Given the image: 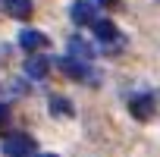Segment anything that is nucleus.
<instances>
[{
  "label": "nucleus",
  "mask_w": 160,
  "mask_h": 157,
  "mask_svg": "<svg viewBox=\"0 0 160 157\" xmlns=\"http://www.w3.org/2000/svg\"><path fill=\"white\" fill-rule=\"evenodd\" d=\"M69 16H72V22H75V25H94L98 10H94V3H91V0H72Z\"/></svg>",
  "instance_id": "2"
},
{
  "label": "nucleus",
  "mask_w": 160,
  "mask_h": 157,
  "mask_svg": "<svg viewBox=\"0 0 160 157\" xmlns=\"http://www.w3.org/2000/svg\"><path fill=\"white\" fill-rule=\"evenodd\" d=\"M129 110L135 113V119H151V113H154V101H151L148 94H141V98H132Z\"/></svg>",
  "instance_id": "6"
},
{
  "label": "nucleus",
  "mask_w": 160,
  "mask_h": 157,
  "mask_svg": "<svg viewBox=\"0 0 160 157\" xmlns=\"http://www.w3.org/2000/svg\"><path fill=\"white\" fill-rule=\"evenodd\" d=\"M101 7H116V0H98Z\"/></svg>",
  "instance_id": "12"
},
{
  "label": "nucleus",
  "mask_w": 160,
  "mask_h": 157,
  "mask_svg": "<svg viewBox=\"0 0 160 157\" xmlns=\"http://www.w3.org/2000/svg\"><path fill=\"white\" fill-rule=\"evenodd\" d=\"M50 113H57V116H72V104L66 101V98H50Z\"/></svg>",
  "instance_id": "10"
},
{
  "label": "nucleus",
  "mask_w": 160,
  "mask_h": 157,
  "mask_svg": "<svg viewBox=\"0 0 160 157\" xmlns=\"http://www.w3.org/2000/svg\"><path fill=\"white\" fill-rule=\"evenodd\" d=\"M94 35H98L101 41H107V44L119 38V32H116V25H113L110 19H94Z\"/></svg>",
  "instance_id": "8"
},
{
  "label": "nucleus",
  "mask_w": 160,
  "mask_h": 157,
  "mask_svg": "<svg viewBox=\"0 0 160 157\" xmlns=\"http://www.w3.org/2000/svg\"><path fill=\"white\" fill-rule=\"evenodd\" d=\"M60 69H63L69 78H91L85 60H75V57H63V60H60Z\"/></svg>",
  "instance_id": "4"
},
{
  "label": "nucleus",
  "mask_w": 160,
  "mask_h": 157,
  "mask_svg": "<svg viewBox=\"0 0 160 157\" xmlns=\"http://www.w3.org/2000/svg\"><path fill=\"white\" fill-rule=\"evenodd\" d=\"M7 123H10V110L0 104V129H7Z\"/></svg>",
  "instance_id": "11"
},
{
  "label": "nucleus",
  "mask_w": 160,
  "mask_h": 157,
  "mask_svg": "<svg viewBox=\"0 0 160 157\" xmlns=\"http://www.w3.org/2000/svg\"><path fill=\"white\" fill-rule=\"evenodd\" d=\"M50 72V60H44V57H38V53H32L28 60H25V75L28 78H44Z\"/></svg>",
  "instance_id": "5"
},
{
  "label": "nucleus",
  "mask_w": 160,
  "mask_h": 157,
  "mask_svg": "<svg viewBox=\"0 0 160 157\" xmlns=\"http://www.w3.org/2000/svg\"><path fill=\"white\" fill-rule=\"evenodd\" d=\"M19 47H22L25 53H38V50L47 47V38H44L38 28H22V32H19Z\"/></svg>",
  "instance_id": "3"
},
{
  "label": "nucleus",
  "mask_w": 160,
  "mask_h": 157,
  "mask_svg": "<svg viewBox=\"0 0 160 157\" xmlns=\"http://www.w3.org/2000/svg\"><path fill=\"white\" fill-rule=\"evenodd\" d=\"M41 157H57V154H41Z\"/></svg>",
  "instance_id": "13"
},
{
  "label": "nucleus",
  "mask_w": 160,
  "mask_h": 157,
  "mask_svg": "<svg viewBox=\"0 0 160 157\" xmlns=\"http://www.w3.org/2000/svg\"><path fill=\"white\" fill-rule=\"evenodd\" d=\"M3 10L13 19H28L32 16V0H3Z\"/></svg>",
  "instance_id": "7"
},
{
  "label": "nucleus",
  "mask_w": 160,
  "mask_h": 157,
  "mask_svg": "<svg viewBox=\"0 0 160 157\" xmlns=\"http://www.w3.org/2000/svg\"><path fill=\"white\" fill-rule=\"evenodd\" d=\"M35 151H38V144H35L32 135H10L3 141V154L7 157H35Z\"/></svg>",
  "instance_id": "1"
},
{
  "label": "nucleus",
  "mask_w": 160,
  "mask_h": 157,
  "mask_svg": "<svg viewBox=\"0 0 160 157\" xmlns=\"http://www.w3.org/2000/svg\"><path fill=\"white\" fill-rule=\"evenodd\" d=\"M94 50L82 41V38H69V57H75V60H88Z\"/></svg>",
  "instance_id": "9"
}]
</instances>
